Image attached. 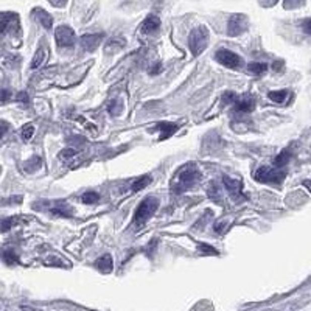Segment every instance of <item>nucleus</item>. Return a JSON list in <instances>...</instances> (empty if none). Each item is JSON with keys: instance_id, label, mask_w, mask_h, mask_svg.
<instances>
[{"instance_id": "f257e3e1", "label": "nucleus", "mask_w": 311, "mask_h": 311, "mask_svg": "<svg viewBox=\"0 0 311 311\" xmlns=\"http://www.w3.org/2000/svg\"><path fill=\"white\" fill-rule=\"evenodd\" d=\"M199 179H201L199 168L195 165V163H189V165H184L182 168L177 170V173L174 174V179H173L171 189L176 193H182V192L192 189Z\"/></svg>"}, {"instance_id": "f03ea898", "label": "nucleus", "mask_w": 311, "mask_h": 311, "mask_svg": "<svg viewBox=\"0 0 311 311\" xmlns=\"http://www.w3.org/2000/svg\"><path fill=\"white\" fill-rule=\"evenodd\" d=\"M209 44V31L206 27H196L189 36V47L195 56L201 54Z\"/></svg>"}, {"instance_id": "7ed1b4c3", "label": "nucleus", "mask_w": 311, "mask_h": 311, "mask_svg": "<svg viewBox=\"0 0 311 311\" xmlns=\"http://www.w3.org/2000/svg\"><path fill=\"white\" fill-rule=\"evenodd\" d=\"M159 209V201L154 198V196H148L145 198L142 203L139 204L137 210H136V215H134V221L137 224H143L146 223L148 219L156 213V210Z\"/></svg>"}, {"instance_id": "20e7f679", "label": "nucleus", "mask_w": 311, "mask_h": 311, "mask_svg": "<svg viewBox=\"0 0 311 311\" xmlns=\"http://www.w3.org/2000/svg\"><path fill=\"white\" fill-rule=\"evenodd\" d=\"M285 176L286 171L276 167H260L255 171V180L263 182V184H280Z\"/></svg>"}, {"instance_id": "39448f33", "label": "nucleus", "mask_w": 311, "mask_h": 311, "mask_svg": "<svg viewBox=\"0 0 311 311\" xmlns=\"http://www.w3.org/2000/svg\"><path fill=\"white\" fill-rule=\"evenodd\" d=\"M75 31H73L70 27L67 25H61L54 30V39H56V44L58 47L61 48H69L75 44Z\"/></svg>"}, {"instance_id": "423d86ee", "label": "nucleus", "mask_w": 311, "mask_h": 311, "mask_svg": "<svg viewBox=\"0 0 311 311\" xmlns=\"http://www.w3.org/2000/svg\"><path fill=\"white\" fill-rule=\"evenodd\" d=\"M249 21L244 14H233L227 24V34L229 36H240L247 30Z\"/></svg>"}, {"instance_id": "0eeeda50", "label": "nucleus", "mask_w": 311, "mask_h": 311, "mask_svg": "<svg viewBox=\"0 0 311 311\" xmlns=\"http://www.w3.org/2000/svg\"><path fill=\"white\" fill-rule=\"evenodd\" d=\"M223 184H224L227 193L232 196V199H235V201H244L246 199L240 179L230 177V176H223Z\"/></svg>"}, {"instance_id": "6e6552de", "label": "nucleus", "mask_w": 311, "mask_h": 311, "mask_svg": "<svg viewBox=\"0 0 311 311\" xmlns=\"http://www.w3.org/2000/svg\"><path fill=\"white\" fill-rule=\"evenodd\" d=\"M215 58L219 64H223L229 69H238L241 66V58L238 56V54L230 51V50H226V48L218 50Z\"/></svg>"}, {"instance_id": "1a4fd4ad", "label": "nucleus", "mask_w": 311, "mask_h": 311, "mask_svg": "<svg viewBox=\"0 0 311 311\" xmlns=\"http://www.w3.org/2000/svg\"><path fill=\"white\" fill-rule=\"evenodd\" d=\"M101 39H103V34L100 33H97V34H84L83 38H81V47H83V50H86V51H94L98 45H100V42H101Z\"/></svg>"}, {"instance_id": "9d476101", "label": "nucleus", "mask_w": 311, "mask_h": 311, "mask_svg": "<svg viewBox=\"0 0 311 311\" xmlns=\"http://www.w3.org/2000/svg\"><path fill=\"white\" fill-rule=\"evenodd\" d=\"M159 28H160V19L157 16H153V14L146 17V19L143 21V24H142V31L145 34H153Z\"/></svg>"}, {"instance_id": "9b49d317", "label": "nucleus", "mask_w": 311, "mask_h": 311, "mask_svg": "<svg viewBox=\"0 0 311 311\" xmlns=\"http://www.w3.org/2000/svg\"><path fill=\"white\" fill-rule=\"evenodd\" d=\"M156 130L160 131V140H167L168 137H171L177 131V126L174 123H170V121H162V123L156 125Z\"/></svg>"}, {"instance_id": "f8f14e48", "label": "nucleus", "mask_w": 311, "mask_h": 311, "mask_svg": "<svg viewBox=\"0 0 311 311\" xmlns=\"http://www.w3.org/2000/svg\"><path fill=\"white\" fill-rule=\"evenodd\" d=\"M33 16H34V19L38 21L44 28H47V30L51 28V25H53V19H51V16H50L47 11L38 8V10H34V11H33Z\"/></svg>"}, {"instance_id": "ddd939ff", "label": "nucleus", "mask_w": 311, "mask_h": 311, "mask_svg": "<svg viewBox=\"0 0 311 311\" xmlns=\"http://www.w3.org/2000/svg\"><path fill=\"white\" fill-rule=\"evenodd\" d=\"M50 213L56 215V216H72V209L64 203V201H56L51 207H50Z\"/></svg>"}, {"instance_id": "4468645a", "label": "nucleus", "mask_w": 311, "mask_h": 311, "mask_svg": "<svg viewBox=\"0 0 311 311\" xmlns=\"http://www.w3.org/2000/svg\"><path fill=\"white\" fill-rule=\"evenodd\" d=\"M95 266L101 271V272H104V274H107V272H111L112 271V268H114V260H112V255H109V254H106V255H103V257H100L97 262H95Z\"/></svg>"}, {"instance_id": "2eb2a0df", "label": "nucleus", "mask_w": 311, "mask_h": 311, "mask_svg": "<svg viewBox=\"0 0 311 311\" xmlns=\"http://www.w3.org/2000/svg\"><path fill=\"white\" fill-rule=\"evenodd\" d=\"M254 107H255V101H254V98H249V97H246V98H243L240 101H236V104H235L236 112H241V114L252 112Z\"/></svg>"}, {"instance_id": "dca6fc26", "label": "nucleus", "mask_w": 311, "mask_h": 311, "mask_svg": "<svg viewBox=\"0 0 311 311\" xmlns=\"http://www.w3.org/2000/svg\"><path fill=\"white\" fill-rule=\"evenodd\" d=\"M288 97H289L288 90H272V92L268 94V98L277 104H283L288 100Z\"/></svg>"}, {"instance_id": "f3484780", "label": "nucleus", "mask_w": 311, "mask_h": 311, "mask_svg": "<svg viewBox=\"0 0 311 311\" xmlns=\"http://www.w3.org/2000/svg\"><path fill=\"white\" fill-rule=\"evenodd\" d=\"M45 58H47L45 48H44V47L38 48V51H36V54H34V56H33V61H31V69H33V70L39 69V67H41V66L44 64Z\"/></svg>"}, {"instance_id": "a211bd4d", "label": "nucleus", "mask_w": 311, "mask_h": 311, "mask_svg": "<svg viewBox=\"0 0 311 311\" xmlns=\"http://www.w3.org/2000/svg\"><path fill=\"white\" fill-rule=\"evenodd\" d=\"M247 70L252 73V75L260 77V75H265V73H266L268 64H265V63H251V64L247 66Z\"/></svg>"}, {"instance_id": "6ab92c4d", "label": "nucleus", "mask_w": 311, "mask_h": 311, "mask_svg": "<svg viewBox=\"0 0 311 311\" xmlns=\"http://www.w3.org/2000/svg\"><path fill=\"white\" fill-rule=\"evenodd\" d=\"M151 180H153V179H151V176H148V174H145V176H142V177H137V180L133 184L131 190H133V192H140V190H143L146 185H150Z\"/></svg>"}, {"instance_id": "aec40b11", "label": "nucleus", "mask_w": 311, "mask_h": 311, "mask_svg": "<svg viewBox=\"0 0 311 311\" xmlns=\"http://www.w3.org/2000/svg\"><path fill=\"white\" fill-rule=\"evenodd\" d=\"M289 157H291V153H289L288 150H283V151L276 157V160H274V167H276V168H283L286 163H288Z\"/></svg>"}, {"instance_id": "412c9836", "label": "nucleus", "mask_w": 311, "mask_h": 311, "mask_svg": "<svg viewBox=\"0 0 311 311\" xmlns=\"http://www.w3.org/2000/svg\"><path fill=\"white\" fill-rule=\"evenodd\" d=\"M81 201H83L84 204H95V203H98V201H100V195H98L97 192L89 190V192H86V193L83 195Z\"/></svg>"}, {"instance_id": "4be33fe9", "label": "nucleus", "mask_w": 311, "mask_h": 311, "mask_svg": "<svg viewBox=\"0 0 311 311\" xmlns=\"http://www.w3.org/2000/svg\"><path fill=\"white\" fill-rule=\"evenodd\" d=\"M13 21H17V16L11 14V13H5L2 14V33L8 31V27L13 25Z\"/></svg>"}, {"instance_id": "5701e85b", "label": "nucleus", "mask_w": 311, "mask_h": 311, "mask_svg": "<svg viewBox=\"0 0 311 311\" xmlns=\"http://www.w3.org/2000/svg\"><path fill=\"white\" fill-rule=\"evenodd\" d=\"M121 109H123V103L120 100H114V101H111V104H109L107 111L111 112L112 115H120Z\"/></svg>"}, {"instance_id": "b1692460", "label": "nucleus", "mask_w": 311, "mask_h": 311, "mask_svg": "<svg viewBox=\"0 0 311 311\" xmlns=\"http://www.w3.org/2000/svg\"><path fill=\"white\" fill-rule=\"evenodd\" d=\"M4 262L7 265H16L17 262H19V259H17V255L14 251H5L4 252Z\"/></svg>"}, {"instance_id": "393cba45", "label": "nucleus", "mask_w": 311, "mask_h": 311, "mask_svg": "<svg viewBox=\"0 0 311 311\" xmlns=\"http://www.w3.org/2000/svg\"><path fill=\"white\" fill-rule=\"evenodd\" d=\"M33 134H34V126L33 125H27V126H24L21 136H22V140L27 142V140H30L33 137Z\"/></svg>"}, {"instance_id": "a878e982", "label": "nucleus", "mask_w": 311, "mask_h": 311, "mask_svg": "<svg viewBox=\"0 0 311 311\" xmlns=\"http://www.w3.org/2000/svg\"><path fill=\"white\" fill-rule=\"evenodd\" d=\"M75 156H77V150H73V148H66V150H63L59 153V159H64V160L72 159V157H75Z\"/></svg>"}, {"instance_id": "bb28decb", "label": "nucleus", "mask_w": 311, "mask_h": 311, "mask_svg": "<svg viewBox=\"0 0 311 311\" xmlns=\"http://www.w3.org/2000/svg\"><path fill=\"white\" fill-rule=\"evenodd\" d=\"M14 223H16L14 218H7V219H4V221H2V232H8V230L13 227Z\"/></svg>"}, {"instance_id": "cd10ccee", "label": "nucleus", "mask_w": 311, "mask_h": 311, "mask_svg": "<svg viewBox=\"0 0 311 311\" xmlns=\"http://www.w3.org/2000/svg\"><path fill=\"white\" fill-rule=\"evenodd\" d=\"M303 4V0H285V8L291 10V8H297Z\"/></svg>"}, {"instance_id": "c85d7f7f", "label": "nucleus", "mask_w": 311, "mask_h": 311, "mask_svg": "<svg viewBox=\"0 0 311 311\" xmlns=\"http://www.w3.org/2000/svg\"><path fill=\"white\" fill-rule=\"evenodd\" d=\"M223 103L224 104H229V103H236V95L233 92H226L223 95Z\"/></svg>"}, {"instance_id": "c756f323", "label": "nucleus", "mask_w": 311, "mask_h": 311, "mask_svg": "<svg viewBox=\"0 0 311 311\" xmlns=\"http://www.w3.org/2000/svg\"><path fill=\"white\" fill-rule=\"evenodd\" d=\"M17 101L24 106H28L30 104V98H28V94L27 92H19L17 94Z\"/></svg>"}, {"instance_id": "7c9ffc66", "label": "nucleus", "mask_w": 311, "mask_h": 311, "mask_svg": "<svg viewBox=\"0 0 311 311\" xmlns=\"http://www.w3.org/2000/svg\"><path fill=\"white\" fill-rule=\"evenodd\" d=\"M209 196H210L212 199H215V201L219 199V190H218L216 185H212V187L209 189Z\"/></svg>"}, {"instance_id": "2f4dec72", "label": "nucleus", "mask_w": 311, "mask_h": 311, "mask_svg": "<svg viewBox=\"0 0 311 311\" xmlns=\"http://www.w3.org/2000/svg\"><path fill=\"white\" fill-rule=\"evenodd\" d=\"M199 249L203 251L204 254H216V251L210 246H206V244H199Z\"/></svg>"}, {"instance_id": "473e14b6", "label": "nucleus", "mask_w": 311, "mask_h": 311, "mask_svg": "<svg viewBox=\"0 0 311 311\" xmlns=\"http://www.w3.org/2000/svg\"><path fill=\"white\" fill-rule=\"evenodd\" d=\"M50 4L53 7H56V8H61V7H64L67 4V0H50Z\"/></svg>"}, {"instance_id": "72a5a7b5", "label": "nucleus", "mask_w": 311, "mask_h": 311, "mask_svg": "<svg viewBox=\"0 0 311 311\" xmlns=\"http://www.w3.org/2000/svg\"><path fill=\"white\" fill-rule=\"evenodd\" d=\"M262 2V5H265V7H272V5H276L279 0H260Z\"/></svg>"}, {"instance_id": "f704fd0d", "label": "nucleus", "mask_w": 311, "mask_h": 311, "mask_svg": "<svg viewBox=\"0 0 311 311\" xmlns=\"http://www.w3.org/2000/svg\"><path fill=\"white\" fill-rule=\"evenodd\" d=\"M302 27H303V31H305V33L311 34V21H305Z\"/></svg>"}, {"instance_id": "c9c22d12", "label": "nucleus", "mask_w": 311, "mask_h": 311, "mask_svg": "<svg viewBox=\"0 0 311 311\" xmlns=\"http://www.w3.org/2000/svg\"><path fill=\"white\" fill-rule=\"evenodd\" d=\"M160 70H162V64H156V66L150 70V73H151V75H157Z\"/></svg>"}, {"instance_id": "e433bc0d", "label": "nucleus", "mask_w": 311, "mask_h": 311, "mask_svg": "<svg viewBox=\"0 0 311 311\" xmlns=\"http://www.w3.org/2000/svg\"><path fill=\"white\" fill-rule=\"evenodd\" d=\"M7 98H8V90H7V89H4V90H2V103H5V101H7Z\"/></svg>"}, {"instance_id": "4c0bfd02", "label": "nucleus", "mask_w": 311, "mask_h": 311, "mask_svg": "<svg viewBox=\"0 0 311 311\" xmlns=\"http://www.w3.org/2000/svg\"><path fill=\"white\" fill-rule=\"evenodd\" d=\"M303 185L311 192V179H306V180H303Z\"/></svg>"}, {"instance_id": "58836bf2", "label": "nucleus", "mask_w": 311, "mask_h": 311, "mask_svg": "<svg viewBox=\"0 0 311 311\" xmlns=\"http://www.w3.org/2000/svg\"><path fill=\"white\" fill-rule=\"evenodd\" d=\"M5 133H7V123L2 121V136H5Z\"/></svg>"}]
</instances>
